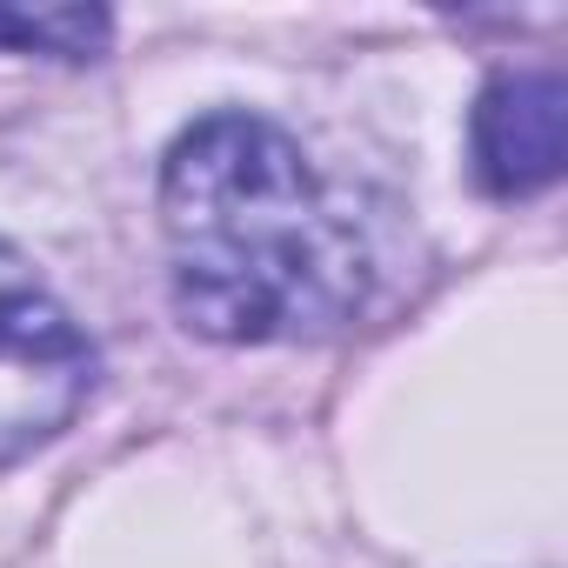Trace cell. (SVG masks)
Returning a JSON list of instances; mask_svg holds the SVG:
<instances>
[{"label": "cell", "instance_id": "7a4b0ae2", "mask_svg": "<svg viewBox=\"0 0 568 568\" xmlns=\"http://www.w3.org/2000/svg\"><path fill=\"white\" fill-rule=\"evenodd\" d=\"M94 395V342L68 302L0 241V462L54 442Z\"/></svg>", "mask_w": 568, "mask_h": 568}, {"label": "cell", "instance_id": "6da1fadb", "mask_svg": "<svg viewBox=\"0 0 568 568\" xmlns=\"http://www.w3.org/2000/svg\"><path fill=\"white\" fill-rule=\"evenodd\" d=\"M161 227L174 308L207 342H315L368 302L355 214L261 114H207L168 148Z\"/></svg>", "mask_w": 568, "mask_h": 568}, {"label": "cell", "instance_id": "3957f363", "mask_svg": "<svg viewBox=\"0 0 568 568\" xmlns=\"http://www.w3.org/2000/svg\"><path fill=\"white\" fill-rule=\"evenodd\" d=\"M475 174L488 194H541L568 161V88L561 74H495L475 101Z\"/></svg>", "mask_w": 568, "mask_h": 568}, {"label": "cell", "instance_id": "277c9868", "mask_svg": "<svg viewBox=\"0 0 568 568\" xmlns=\"http://www.w3.org/2000/svg\"><path fill=\"white\" fill-rule=\"evenodd\" d=\"M114 41L108 8H0V48L48 54V61H94Z\"/></svg>", "mask_w": 568, "mask_h": 568}]
</instances>
